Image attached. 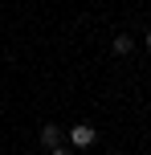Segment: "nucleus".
<instances>
[{
	"instance_id": "7ed1b4c3",
	"label": "nucleus",
	"mask_w": 151,
	"mask_h": 155,
	"mask_svg": "<svg viewBox=\"0 0 151 155\" xmlns=\"http://www.w3.org/2000/svg\"><path fill=\"white\" fill-rule=\"evenodd\" d=\"M131 49H135V41H131L127 33H123V37H114V53H119V57H127Z\"/></svg>"
},
{
	"instance_id": "f257e3e1",
	"label": "nucleus",
	"mask_w": 151,
	"mask_h": 155,
	"mask_svg": "<svg viewBox=\"0 0 151 155\" xmlns=\"http://www.w3.org/2000/svg\"><path fill=\"white\" fill-rule=\"evenodd\" d=\"M94 139H98V131L90 123H74L70 127V143H74V147H94Z\"/></svg>"
},
{
	"instance_id": "20e7f679",
	"label": "nucleus",
	"mask_w": 151,
	"mask_h": 155,
	"mask_svg": "<svg viewBox=\"0 0 151 155\" xmlns=\"http://www.w3.org/2000/svg\"><path fill=\"white\" fill-rule=\"evenodd\" d=\"M49 155H70V151H65V147H53V151H49Z\"/></svg>"
},
{
	"instance_id": "f03ea898",
	"label": "nucleus",
	"mask_w": 151,
	"mask_h": 155,
	"mask_svg": "<svg viewBox=\"0 0 151 155\" xmlns=\"http://www.w3.org/2000/svg\"><path fill=\"white\" fill-rule=\"evenodd\" d=\"M41 143H45V147L53 151L57 143H61V127H53V123H45V127H41Z\"/></svg>"
},
{
	"instance_id": "39448f33",
	"label": "nucleus",
	"mask_w": 151,
	"mask_h": 155,
	"mask_svg": "<svg viewBox=\"0 0 151 155\" xmlns=\"http://www.w3.org/2000/svg\"><path fill=\"white\" fill-rule=\"evenodd\" d=\"M147 49H151V33H147Z\"/></svg>"
}]
</instances>
